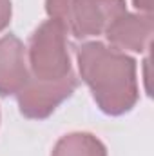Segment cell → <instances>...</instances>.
Instances as JSON below:
<instances>
[{
  "mask_svg": "<svg viewBox=\"0 0 154 156\" xmlns=\"http://www.w3.org/2000/svg\"><path fill=\"white\" fill-rule=\"evenodd\" d=\"M45 11L67 33L83 40L103 35L127 7L125 0H45Z\"/></svg>",
  "mask_w": 154,
  "mask_h": 156,
  "instance_id": "obj_2",
  "label": "cell"
},
{
  "mask_svg": "<svg viewBox=\"0 0 154 156\" xmlns=\"http://www.w3.org/2000/svg\"><path fill=\"white\" fill-rule=\"evenodd\" d=\"M11 22V0H0V33Z\"/></svg>",
  "mask_w": 154,
  "mask_h": 156,
  "instance_id": "obj_8",
  "label": "cell"
},
{
  "mask_svg": "<svg viewBox=\"0 0 154 156\" xmlns=\"http://www.w3.org/2000/svg\"><path fill=\"white\" fill-rule=\"evenodd\" d=\"M51 156H107V149L91 133H71L56 142Z\"/></svg>",
  "mask_w": 154,
  "mask_h": 156,
  "instance_id": "obj_7",
  "label": "cell"
},
{
  "mask_svg": "<svg viewBox=\"0 0 154 156\" xmlns=\"http://www.w3.org/2000/svg\"><path fill=\"white\" fill-rule=\"evenodd\" d=\"M136 9L145 11V15H151V0H134Z\"/></svg>",
  "mask_w": 154,
  "mask_h": 156,
  "instance_id": "obj_9",
  "label": "cell"
},
{
  "mask_svg": "<svg viewBox=\"0 0 154 156\" xmlns=\"http://www.w3.org/2000/svg\"><path fill=\"white\" fill-rule=\"evenodd\" d=\"M27 66L29 75L37 80L56 82L73 75L67 31L56 20H45L29 38Z\"/></svg>",
  "mask_w": 154,
  "mask_h": 156,
  "instance_id": "obj_3",
  "label": "cell"
},
{
  "mask_svg": "<svg viewBox=\"0 0 154 156\" xmlns=\"http://www.w3.org/2000/svg\"><path fill=\"white\" fill-rule=\"evenodd\" d=\"M76 60L82 80L105 115L121 116L136 105L140 89L132 56L96 40L78 47Z\"/></svg>",
  "mask_w": 154,
  "mask_h": 156,
  "instance_id": "obj_1",
  "label": "cell"
},
{
  "mask_svg": "<svg viewBox=\"0 0 154 156\" xmlns=\"http://www.w3.org/2000/svg\"><path fill=\"white\" fill-rule=\"evenodd\" d=\"M29 78L27 51L15 35L0 38V96L16 94Z\"/></svg>",
  "mask_w": 154,
  "mask_h": 156,
  "instance_id": "obj_6",
  "label": "cell"
},
{
  "mask_svg": "<svg viewBox=\"0 0 154 156\" xmlns=\"http://www.w3.org/2000/svg\"><path fill=\"white\" fill-rule=\"evenodd\" d=\"M154 22L151 15L142 13H123L105 29V37L111 42V47L118 51H134L143 53L151 45Z\"/></svg>",
  "mask_w": 154,
  "mask_h": 156,
  "instance_id": "obj_5",
  "label": "cell"
},
{
  "mask_svg": "<svg viewBox=\"0 0 154 156\" xmlns=\"http://www.w3.org/2000/svg\"><path fill=\"white\" fill-rule=\"evenodd\" d=\"M76 87L78 78L75 73L56 82L37 80L29 75L26 85L16 93L20 113L29 120H44L51 116L53 111L76 91Z\"/></svg>",
  "mask_w": 154,
  "mask_h": 156,
  "instance_id": "obj_4",
  "label": "cell"
}]
</instances>
